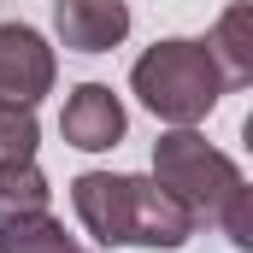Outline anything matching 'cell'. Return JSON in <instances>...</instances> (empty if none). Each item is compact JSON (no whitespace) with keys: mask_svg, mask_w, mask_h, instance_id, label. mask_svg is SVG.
Returning a JSON list of instances; mask_svg holds the SVG:
<instances>
[{"mask_svg":"<svg viewBox=\"0 0 253 253\" xmlns=\"http://www.w3.org/2000/svg\"><path fill=\"white\" fill-rule=\"evenodd\" d=\"M71 206L100 248H183L200 230V218L171 189L124 171H83L71 183Z\"/></svg>","mask_w":253,"mask_h":253,"instance_id":"obj_1","label":"cell"},{"mask_svg":"<svg viewBox=\"0 0 253 253\" xmlns=\"http://www.w3.org/2000/svg\"><path fill=\"white\" fill-rule=\"evenodd\" d=\"M129 88H135V100L159 124L194 129L200 118H212V106L224 100V71H218L206 42L171 36V42H153L141 59L129 65Z\"/></svg>","mask_w":253,"mask_h":253,"instance_id":"obj_2","label":"cell"},{"mask_svg":"<svg viewBox=\"0 0 253 253\" xmlns=\"http://www.w3.org/2000/svg\"><path fill=\"white\" fill-rule=\"evenodd\" d=\"M153 183L171 189L200 224H218L224 200L242 189V171L230 153H218L200 129H165L153 141Z\"/></svg>","mask_w":253,"mask_h":253,"instance_id":"obj_3","label":"cell"},{"mask_svg":"<svg viewBox=\"0 0 253 253\" xmlns=\"http://www.w3.org/2000/svg\"><path fill=\"white\" fill-rule=\"evenodd\" d=\"M53 77H59V59H53L42 30L0 24V100L36 106L42 94H53Z\"/></svg>","mask_w":253,"mask_h":253,"instance_id":"obj_4","label":"cell"},{"mask_svg":"<svg viewBox=\"0 0 253 253\" xmlns=\"http://www.w3.org/2000/svg\"><path fill=\"white\" fill-rule=\"evenodd\" d=\"M124 100L106 88V83H77L65 94V112H59V135L77 147V153H106L124 141Z\"/></svg>","mask_w":253,"mask_h":253,"instance_id":"obj_5","label":"cell"},{"mask_svg":"<svg viewBox=\"0 0 253 253\" xmlns=\"http://www.w3.org/2000/svg\"><path fill=\"white\" fill-rule=\"evenodd\" d=\"M53 36L71 53H112L129 36V0H53Z\"/></svg>","mask_w":253,"mask_h":253,"instance_id":"obj_6","label":"cell"},{"mask_svg":"<svg viewBox=\"0 0 253 253\" xmlns=\"http://www.w3.org/2000/svg\"><path fill=\"white\" fill-rule=\"evenodd\" d=\"M206 47H212V59L224 71V88L230 83L236 88H253V0H236V6L218 12Z\"/></svg>","mask_w":253,"mask_h":253,"instance_id":"obj_7","label":"cell"},{"mask_svg":"<svg viewBox=\"0 0 253 253\" xmlns=\"http://www.w3.org/2000/svg\"><path fill=\"white\" fill-rule=\"evenodd\" d=\"M0 253H88L77 236H65V224L53 212L36 218H6L0 224Z\"/></svg>","mask_w":253,"mask_h":253,"instance_id":"obj_8","label":"cell"},{"mask_svg":"<svg viewBox=\"0 0 253 253\" xmlns=\"http://www.w3.org/2000/svg\"><path fill=\"white\" fill-rule=\"evenodd\" d=\"M47 206H53V189H47L36 159L30 165H0V224L6 218H36Z\"/></svg>","mask_w":253,"mask_h":253,"instance_id":"obj_9","label":"cell"},{"mask_svg":"<svg viewBox=\"0 0 253 253\" xmlns=\"http://www.w3.org/2000/svg\"><path fill=\"white\" fill-rule=\"evenodd\" d=\"M36 141H42L36 106L0 100V165H30V159H36Z\"/></svg>","mask_w":253,"mask_h":253,"instance_id":"obj_10","label":"cell"},{"mask_svg":"<svg viewBox=\"0 0 253 253\" xmlns=\"http://www.w3.org/2000/svg\"><path fill=\"white\" fill-rule=\"evenodd\" d=\"M218 230L230 236V248H236V253H253V183H242V189L224 200Z\"/></svg>","mask_w":253,"mask_h":253,"instance_id":"obj_11","label":"cell"},{"mask_svg":"<svg viewBox=\"0 0 253 253\" xmlns=\"http://www.w3.org/2000/svg\"><path fill=\"white\" fill-rule=\"evenodd\" d=\"M242 147L253 153V112H248V124H242Z\"/></svg>","mask_w":253,"mask_h":253,"instance_id":"obj_12","label":"cell"}]
</instances>
